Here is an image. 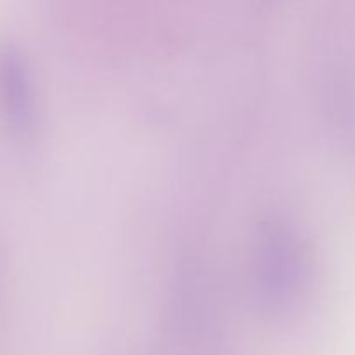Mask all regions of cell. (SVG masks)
Returning <instances> with one entry per match:
<instances>
[{
	"instance_id": "cell-1",
	"label": "cell",
	"mask_w": 355,
	"mask_h": 355,
	"mask_svg": "<svg viewBox=\"0 0 355 355\" xmlns=\"http://www.w3.org/2000/svg\"><path fill=\"white\" fill-rule=\"evenodd\" d=\"M255 253V277L263 300L270 305L293 300L309 269L307 248L297 229L286 218H267L257 236Z\"/></svg>"
},
{
	"instance_id": "cell-2",
	"label": "cell",
	"mask_w": 355,
	"mask_h": 355,
	"mask_svg": "<svg viewBox=\"0 0 355 355\" xmlns=\"http://www.w3.org/2000/svg\"><path fill=\"white\" fill-rule=\"evenodd\" d=\"M0 116L17 134L30 132L38 118L30 59L12 38H0Z\"/></svg>"
}]
</instances>
